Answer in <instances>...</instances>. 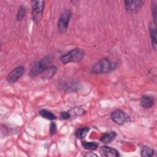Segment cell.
<instances>
[{"instance_id": "8992f818", "label": "cell", "mask_w": 157, "mask_h": 157, "mask_svg": "<svg viewBox=\"0 0 157 157\" xmlns=\"http://www.w3.org/2000/svg\"><path fill=\"white\" fill-rule=\"evenodd\" d=\"M110 118L113 122L120 125L124 124L130 120L129 115L121 110H117L113 112L110 115Z\"/></svg>"}, {"instance_id": "ac0fdd59", "label": "cell", "mask_w": 157, "mask_h": 157, "mask_svg": "<svg viewBox=\"0 0 157 157\" xmlns=\"http://www.w3.org/2000/svg\"><path fill=\"white\" fill-rule=\"evenodd\" d=\"M89 130L90 129L88 127H83L80 128L77 132L78 137H79L80 139H83L86 136Z\"/></svg>"}, {"instance_id": "9c48e42d", "label": "cell", "mask_w": 157, "mask_h": 157, "mask_svg": "<svg viewBox=\"0 0 157 157\" xmlns=\"http://www.w3.org/2000/svg\"><path fill=\"white\" fill-rule=\"evenodd\" d=\"M99 152L101 156H118L119 153L118 151L111 147L107 146H102L99 149Z\"/></svg>"}, {"instance_id": "3957f363", "label": "cell", "mask_w": 157, "mask_h": 157, "mask_svg": "<svg viewBox=\"0 0 157 157\" xmlns=\"http://www.w3.org/2000/svg\"><path fill=\"white\" fill-rule=\"evenodd\" d=\"M52 60V58L50 56H47L36 63L29 71V75L32 77H34L41 74L45 68L50 66L49 64L51 63Z\"/></svg>"}, {"instance_id": "44dd1931", "label": "cell", "mask_w": 157, "mask_h": 157, "mask_svg": "<svg viewBox=\"0 0 157 157\" xmlns=\"http://www.w3.org/2000/svg\"><path fill=\"white\" fill-rule=\"evenodd\" d=\"M61 117L64 120H67L71 118V113L67 112H63L61 113Z\"/></svg>"}, {"instance_id": "5bb4252c", "label": "cell", "mask_w": 157, "mask_h": 157, "mask_svg": "<svg viewBox=\"0 0 157 157\" xmlns=\"http://www.w3.org/2000/svg\"><path fill=\"white\" fill-rule=\"evenodd\" d=\"M39 114L44 118H46L47 120H53L56 118V116L50 111L46 110V109H41L39 111Z\"/></svg>"}, {"instance_id": "ba28073f", "label": "cell", "mask_w": 157, "mask_h": 157, "mask_svg": "<svg viewBox=\"0 0 157 157\" xmlns=\"http://www.w3.org/2000/svg\"><path fill=\"white\" fill-rule=\"evenodd\" d=\"M24 72L25 68L23 66H19L16 67L9 73L7 76V80L10 83H13L22 77Z\"/></svg>"}, {"instance_id": "7a4b0ae2", "label": "cell", "mask_w": 157, "mask_h": 157, "mask_svg": "<svg viewBox=\"0 0 157 157\" xmlns=\"http://www.w3.org/2000/svg\"><path fill=\"white\" fill-rule=\"evenodd\" d=\"M85 56V52L81 48H74L61 56V61L64 64L69 63H77L82 60Z\"/></svg>"}, {"instance_id": "5b68a950", "label": "cell", "mask_w": 157, "mask_h": 157, "mask_svg": "<svg viewBox=\"0 0 157 157\" xmlns=\"http://www.w3.org/2000/svg\"><path fill=\"white\" fill-rule=\"evenodd\" d=\"M32 19L36 23H39L42 17L45 1L41 0L32 1Z\"/></svg>"}, {"instance_id": "4fadbf2b", "label": "cell", "mask_w": 157, "mask_h": 157, "mask_svg": "<svg viewBox=\"0 0 157 157\" xmlns=\"http://www.w3.org/2000/svg\"><path fill=\"white\" fill-rule=\"evenodd\" d=\"M117 134L114 131H110L108 132H105L102 134L101 137V141L105 144H108L112 142L116 137Z\"/></svg>"}, {"instance_id": "277c9868", "label": "cell", "mask_w": 157, "mask_h": 157, "mask_svg": "<svg viewBox=\"0 0 157 157\" xmlns=\"http://www.w3.org/2000/svg\"><path fill=\"white\" fill-rule=\"evenodd\" d=\"M71 16L72 12L69 9H65L60 13L58 20V29L59 33L64 34L66 32Z\"/></svg>"}, {"instance_id": "30bf717a", "label": "cell", "mask_w": 157, "mask_h": 157, "mask_svg": "<svg viewBox=\"0 0 157 157\" xmlns=\"http://www.w3.org/2000/svg\"><path fill=\"white\" fill-rule=\"evenodd\" d=\"M57 71V67L55 66L51 65L48 66L42 72L40 76L43 79H49L51 78Z\"/></svg>"}, {"instance_id": "8fae6325", "label": "cell", "mask_w": 157, "mask_h": 157, "mask_svg": "<svg viewBox=\"0 0 157 157\" xmlns=\"http://www.w3.org/2000/svg\"><path fill=\"white\" fill-rule=\"evenodd\" d=\"M140 102L142 107L145 109H149L154 105V99L152 97L148 95H143L140 99Z\"/></svg>"}, {"instance_id": "9a60e30c", "label": "cell", "mask_w": 157, "mask_h": 157, "mask_svg": "<svg viewBox=\"0 0 157 157\" xmlns=\"http://www.w3.org/2000/svg\"><path fill=\"white\" fill-rule=\"evenodd\" d=\"M154 154L153 149L148 147H144L141 150V156L145 157H150L153 156Z\"/></svg>"}, {"instance_id": "6da1fadb", "label": "cell", "mask_w": 157, "mask_h": 157, "mask_svg": "<svg viewBox=\"0 0 157 157\" xmlns=\"http://www.w3.org/2000/svg\"><path fill=\"white\" fill-rule=\"evenodd\" d=\"M117 66V63L112 62L108 58H102L92 67L91 72L94 74H107L115 69Z\"/></svg>"}, {"instance_id": "d6986e66", "label": "cell", "mask_w": 157, "mask_h": 157, "mask_svg": "<svg viewBox=\"0 0 157 157\" xmlns=\"http://www.w3.org/2000/svg\"><path fill=\"white\" fill-rule=\"evenodd\" d=\"M156 4L155 2H153L151 4V13L152 16L153 18V22L156 24V16H157V12H156Z\"/></svg>"}, {"instance_id": "52a82bcc", "label": "cell", "mask_w": 157, "mask_h": 157, "mask_svg": "<svg viewBox=\"0 0 157 157\" xmlns=\"http://www.w3.org/2000/svg\"><path fill=\"white\" fill-rule=\"evenodd\" d=\"M145 1L142 0H126L124 1L125 9L128 12H137L143 6Z\"/></svg>"}, {"instance_id": "7c38bea8", "label": "cell", "mask_w": 157, "mask_h": 157, "mask_svg": "<svg viewBox=\"0 0 157 157\" xmlns=\"http://www.w3.org/2000/svg\"><path fill=\"white\" fill-rule=\"evenodd\" d=\"M150 36L151 42L154 50L156 48V23L151 22L150 25Z\"/></svg>"}, {"instance_id": "ffe728a7", "label": "cell", "mask_w": 157, "mask_h": 157, "mask_svg": "<svg viewBox=\"0 0 157 157\" xmlns=\"http://www.w3.org/2000/svg\"><path fill=\"white\" fill-rule=\"evenodd\" d=\"M56 132V125L55 123H52L50 124V132L52 135H53Z\"/></svg>"}, {"instance_id": "2e32d148", "label": "cell", "mask_w": 157, "mask_h": 157, "mask_svg": "<svg viewBox=\"0 0 157 157\" xmlns=\"http://www.w3.org/2000/svg\"><path fill=\"white\" fill-rule=\"evenodd\" d=\"M26 11V7L23 6H20L17 14V20L18 21H21L25 18Z\"/></svg>"}, {"instance_id": "e0dca14e", "label": "cell", "mask_w": 157, "mask_h": 157, "mask_svg": "<svg viewBox=\"0 0 157 157\" xmlns=\"http://www.w3.org/2000/svg\"><path fill=\"white\" fill-rule=\"evenodd\" d=\"M82 145L83 147L86 149L90 150H94L98 147V144L96 142H83Z\"/></svg>"}]
</instances>
